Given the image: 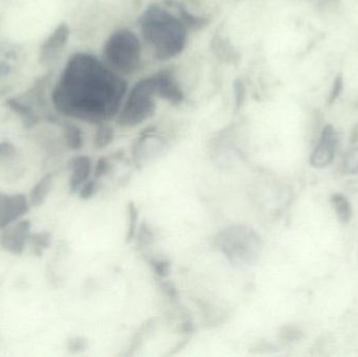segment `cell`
Masks as SVG:
<instances>
[{
	"label": "cell",
	"instance_id": "cell-16",
	"mask_svg": "<svg viewBox=\"0 0 358 357\" xmlns=\"http://www.w3.org/2000/svg\"><path fill=\"white\" fill-rule=\"evenodd\" d=\"M331 203L341 224H348L352 219V207L348 198L341 193H336L331 196Z\"/></svg>",
	"mask_w": 358,
	"mask_h": 357
},
{
	"label": "cell",
	"instance_id": "cell-21",
	"mask_svg": "<svg viewBox=\"0 0 358 357\" xmlns=\"http://www.w3.org/2000/svg\"><path fill=\"white\" fill-rule=\"evenodd\" d=\"M344 171L347 174L358 173V147L351 149L347 153L344 163Z\"/></svg>",
	"mask_w": 358,
	"mask_h": 357
},
{
	"label": "cell",
	"instance_id": "cell-27",
	"mask_svg": "<svg viewBox=\"0 0 358 357\" xmlns=\"http://www.w3.org/2000/svg\"><path fill=\"white\" fill-rule=\"evenodd\" d=\"M67 348H69V351L73 352V354L84 351L86 348V341L83 337H73V339L69 340V343H67Z\"/></svg>",
	"mask_w": 358,
	"mask_h": 357
},
{
	"label": "cell",
	"instance_id": "cell-12",
	"mask_svg": "<svg viewBox=\"0 0 358 357\" xmlns=\"http://www.w3.org/2000/svg\"><path fill=\"white\" fill-rule=\"evenodd\" d=\"M157 98L163 99L171 104H180L183 101V92L178 80L169 71H162L153 75Z\"/></svg>",
	"mask_w": 358,
	"mask_h": 357
},
{
	"label": "cell",
	"instance_id": "cell-13",
	"mask_svg": "<svg viewBox=\"0 0 358 357\" xmlns=\"http://www.w3.org/2000/svg\"><path fill=\"white\" fill-rule=\"evenodd\" d=\"M71 170L69 176V191L73 194H78L81 187L92 178L94 172V163L87 155H78L69 163Z\"/></svg>",
	"mask_w": 358,
	"mask_h": 357
},
{
	"label": "cell",
	"instance_id": "cell-15",
	"mask_svg": "<svg viewBox=\"0 0 358 357\" xmlns=\"http://www.w3.org/2000/svg\"><path fill=\"white\" fill-rule=\"evenodd\" d=\"M62 130L63 138L66 143V146L71 150L78 151L82 149L84 145V138L81 128L71 122H64L62 124Z\"/></svg>",
	"mask_w": 358,
	"mask_h": 357
},
{
	"label": "cell",
	"instance_id": "cell-18",
	"mask_svg": "<svg viewBox=\"0 0 358 357\" xmlns=\"http://www.w3.org/2000/svg\"><path fill=\"white\" fill-rule=\"evenodd\" d=\"M178 12L179 18L182 20V22L185 23L187 29H203V27H206V25L208 24V22H210L208 19L206 18V17L195 16V15L189 13V10L183 8V6H178Z\"/></svg>",
	"mask_w": 358,
	"mask_h": 357
},
{
	"label": "cell",
	"instance_id": "cell-3",
	"mask_svg": "<svg viewBox=\"0 0 358 357\" xmlns=\"http://www.w3.org/2000/svg\"><path fill=\"white\" fill-rule=\"evenodd\" d=\"M215 245L236 265H254L260 259L263 249L260 235L244 224H233L220 231Z\"/></svg>",
	"mask_w": 358,
	"mask_h": 357
},
{
	"label": "cell",
	"instance_id": "cell-6",
	"mask_svg": "<svg viewBox=\"0 0 358 357\" xmlns=\"http://www.w3.org/2000/svg\"><path fill=\"white\" fill-rule=\"evenodd\" d=\"M25 62L22 46L10 42L0 44V94L8 92L12 82L18 77Z\"/></svg>",
	"mask_w": 358,
	"mask_h": 357
},
{
	"label": "cell",
	"instance_id": "cell-23",
	"mask_svg": "<svg viewBox=\"0 0 358 357\" xmlns=\"http://www.w3.org/2000/svg\"><path fill=\"white\" fill-rule=\"evenodd\" d=\"M151 268L153 272L161 277V278H166L169 276L170 270H171V264L169 261L164 259H152L150 261Z\"/></svg>",
	"mask_w": 358,
	"mask_h": 357
},
{
	"label": "cell",
	"instance_id": "cell-10",
	"mask_svg": "<svg viewBox=\"0 0 358 357\" xmlns=\"http://www.w3.org/2000/svg\"><path fill=\"white\" fill-rule=\"evenodd\" d=\"M338 136L331 125H327L322 131L319 144L310 155L309 163L313 168L323 169L334 161L338 149Z\"/></svg>",
	"mask_w": 358,
	"mask_h": 357
},
{
	"label": "cell",
	"instance_id": "cell-7",
	"mask_svg": "<svg viewBox=\"0 0 358 357\" xmlns=\"http://www.w3.org/2000/svg\"><path fill=\"white\" fill-rule=\"evenodd\" d=\"M71 38V27L62 22L42 41L39 48L38 60L43 68L50 69L56 64Z\"/></svg>",
	"mask_w": 358,
	"mask_h": 357
},
{
	"label": "cell",
	"instance_id": "cell-9",
	"mask_svg": "<svg viewBox=\"0 0 358 357\" xmlns=\"http://www.w3.org/2000/svg\"><path fill=\"white\" fill-rule=\"evenodd\" d=\"M31 221L21 219L4 228L0 237V245L12 255H21L31 237Z\"/></svg>",
	"mask_w": 358,
	"mask_h": 357
},
{
	"label": "cell",
	"instance_id": "cell-26",
	"mask_svg": "<svg viewBox=\"0 0 358 357\" xmlns=\"http://www.w3.org/2000/svg\"><path fill=\"white\" fill-rule=\"evenodd\" d=\"M16 154V147L8 140L0 142V161L10 159Z\"/></svg>",
	"mask_w": 358,
	"mask_h": 357
},
{
	"label": "cell",
	"instance_id": "cell-8",
	"mask_svg": "<svg viewBox=\"0 0 358 357\" xmlns=\"http://www.w3.org/2000/svg\"><path fill=\"white\" fill-rule=\"evenodd\" d=\"M168 149L165 138L155 132V129H147L136 138L132 147V159L138 167L150 163L161 156Z\"/></svg>",
	"mask_w": 358,
	"mask_h": 357
},
{
	"label": "cell",
	"instance_id": "cell-22",
	"mask_svg": "<svg viewBox=\"0 0 358 357\" xmlns=\"http://www.w3.org/2000/svg\"><path fill=\"white\" fill-rule=\"evenodd\" d=\"M96 191H98V180L94 177L90 178L81 187L78 195H79L80 198L87 201V199H90L96 195Z\"/></svg>",
	"mask_w": 358,
	"mask_h": 357
},
{
	"label": "cell",
	"instance_id": "cell-24",
	"mask_svg": "<svg viewBox=\"0 0 358 357\" xmlns=\"http://www.w3.org/2000/svg\"><path fill=\"white\" fill-rule=\"evenodd\" d=\"M109 171H110V163L106 157H101L94 163L92 174H94V177L99 180L106 176Z\"/></svg>",
	"mask_w": 358,
	"mask_h": 357
},
{
	"label": "cell",
	"instance_id": "cell-11",
	"mask_svg": "<svg viewBox=\"0 0 358 357\" xmlns=\"http://www.w3.org/2000/svg\"><path fill=\"white\" fill-rule=\"evenodd\" d=\"M29 199L23 194L2 195L0 198V231L22 219L29 211Z\"/></svg>",
	"mask_w": 358,
	"mask_h": 357
},
{
	"label": "cell",
	"instance_id": "cell-25",
	"mask_svg": "<svg viewBox=\"0 0 358 357\" xmlns=\"http://www.w3.org/2000/svg\"><path fill=\"white\" fill-rule=\"evenodd\" d=\"M234 92H235V103L237 108L242 106L245 100L246 88L245 84L241 79H237L234 83Z\"/></svg>",
	"mask_w": 358,
	"mask_h": 357
},
{
	"label": "cell",
	"instance_id": "cell-4",
	"mask_svg": "<svg viewBox=\"0 0 358 357\" xmlns=\"http://www.w3.org/2000/svg\"><path fill=\"white\" fill-rule=\"evenodd\" d=\"M105 63L119 75L136 73L142 63V44L131 29H123L113 31L105 42Z\"/></svg>",
	"mask_w": 358,
	"mask_h": 357
},
{
	"label": "cell",
	"instance_id": "cell-28",
	"mask_svg": "<svg viewBox=\"0 0 358 357\" xmlns=\"http://www.w3.org/2000/svg\"><path fill=\"white\" fill-rule=\"evenodd\" d=\"M343 90V79L342 77H338L334 81V86H332L331 94H330V102H334L336 99L340 96L341 92Z\"/></svg>",
	"mask_w": 358,
	"mask_h": 357
},
{
	"label": "cell",
	"instance_id": "cell-2",
	"mask_svg": "<svg viewBox=\"0 0 358 357\" xmlns=\"http://www.w3.org/2000/svg\"><path fill=\"white\" fill-rule=\"evenodd\" d=\"M143 39L155 58L168 61L180 54L187 45V27L179 17L159 4H152L140 19Z\"/></svg>",
	"mask_w": 358,
	"mask_h": 357
},
{
	"label": "cell",
	"instance_id": "cell-5",
	"mask_svg": "<svg viewBox=\"0 0 358 357\" xmlns=\"http://www.w3.org/2000/svg\"><path fill=\"white\" fill-rule=\"evenodd\" d=\"M157 98L155 77L140 80L128 94L117 115V123L124 129L142 125L155 115Z\"/></svg>",
	"mask_w": 358,
	"mask_h": 357
},
{
	"label": "cell",
	"instance_id": "cell-14",
	"mask_svg": "<svg viewBox=\"0 0 358 357\" xmlns=\"http://www.w3.org/2000/svg\"><path fill=\"white\" fill-rule=\"evenodd\" d=\"M52 187V175L48 174L44 175L35 186L31 189L29 193V203L33 207H40L45 203L48 194L50 193Z\"/></svg>",
	"mask_w": 358,
	"mask_h": 357
},
{
	"label": "cell",
	"instance_id": "cell-19",
	"mask_svg": "<svg viewBox=\"0 0 358 357\" xmlns=\"http://www.w3.org/2000/svg\"><path fill=\"white\" fill-rule=\"evenodd\" d=\"M138 230V209L134 203L128 205V228L126 232V240L131 242L136 238Z\"/></svg>",
	"mask_w": 358,
	"mask_h": 357
},
{
	"label": "cell",
	"instance_id": "cell-29",
	"mask_svg": "<svg viewBox=\"0 0 358 357\" xmlns=\"http://www.w3.org/2000/svg\"><path fill=\"white\" fill-rule=\"evenodd\" d=\"M358 142V126L355 128V131H353L352 136H351V143L352 144H355V143Z\"/></svg>",
	"mask_w": 358,
	"mask_h": 357
},
{
	"label": "cell",
	"instance_id": "cell-17",
	"mask_svg": "<svg viewBox=\"0 0 358 357\" xmlns=\"http://www.w3.org/2000/svg\"><path fill=\"white\" fill-rule=\"evenodd\" d=\"M115 140V130L113 127L107 125V123L100 124L96 128L94 136V147L96 150H103L110 146L111 143Z\"/></svg>",
	"mask_w": 358,
	"mask_h": 357
},
{
	"label": "cell",
	"instance_id": "cell-1",
	"mask_svg": "<svg viewBox=\"0 0 358 357\" xmlns=\"http://www.w3.org/2000/svg\"><path fill=\"white\" fill-rule=\"evenodd\" d=\"M127 92L125 80L94 54L76 52L50 92L60 115L94 125L117 117Z\"/></svg>",
	"mask_w": 358,
	"mask_h": 357
},
{
	"label": "cell",
	"instance_id": "cell-30",
	"mask_svg": "<svg viewBox=\"0 0 358 357\" xmlns=\"http://www.w3.org/2000/svg\"><path fill=\"white\" fill-rule=\"evenodd\" d=\"M2 195H3V194H1V193H0V198H1Z\"/></svg>",
	"mask_w": 358,
	"mask_h": 357
},
{
	"label": "cell",
	"instance_id": "cell-20",
	"mask_svg": "<svg viewBox=\"0 0 358 357\" xmlns=\"http://www.w3.org/2000/svg\"><path fill=\"white\" fill-rule=\"evenodd\" d=\"M29 242L33 245L36 255H41L52 245V235L48 232L36 233L29 237Z\"/></svg>",
	"mask_w": 358,
	"mask_h": 357
}]
</instances>
